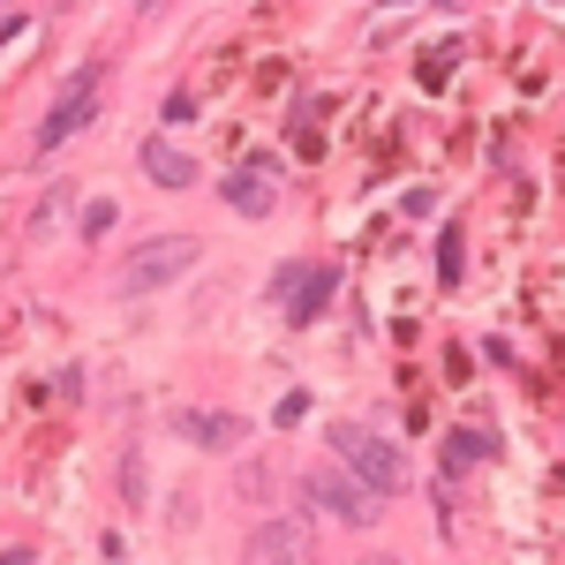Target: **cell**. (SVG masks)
<instances>
[{"instance_id":"6da1fadb","label":"cell","mask_w":565,"mask_h":565,"mask_svg":"<svg viewBox=\"0 0 565 565\" xmlns=\"http://www.w3.org/2000/svg\"><path fill=\"white\" fill-rule=\"evenodd\" d=\"M332 452H340V468H348L354 482H370L377 498H399V490H415V476H407V452L392 445V437H377L370 423H332Z\"/></svg>"},{"instance_id":"7a4b0ae2","label":"cell","mask_w":565,"mask_h":565,"mask_svg":"<svg viewBox=\"0 0 565 565\" xmlns=\"http://www.w3.org/2000/svg\"><path fill=\"white\" fill-rule=\"evenodd\" d=\"M98 90H106V61H84L68 84H61V98H53V114L39 121V151H61L68 136H84L90 121H98Z\"/></svg>"},{"instance_id":"3957f363","label":"cell","mask_w":565,"mask_h":565,"mask_svg":"<svg viewBox=\"0 0 565 565\" xmlns=\"http://www.w3.org/2000/svg\"><path fill=\"white\" fill-rule=\"evenodd\" d=\"M196 264V242L189 234H151V242H136L129 264H121V295H159V287H174L181 271Z\"/></svg>"},{"instance_id":"277c9868","label":"cell","mask_w":565,"mask_h":565,"mask_svg":"<svg viewBox=\"0 0 565 565\" xmlns=\"http://www.w3.org/2000/svg\"><path fill=\"white\" fill-rule=\"evenodd\" d=\"M332 287H340V264H279V271H271V302L287 309V324L324 317Z\"/></svg>"},{"instance_id":"5b68a950","label":"cell","mask_w":565,"mask_h":565,"mask_svg":"<svg viewBox=\"0 0 565 565\" xmlns=\"http://www.w3.org/2000/svg\"><path fill=\"white\" fill-rule=\"evenodd\" d=\"M302 498H309V505H324L332 521H348V527H370V521H377V490H370V482H354L348 468H309V476H302Z\"/></svg>"},{"instance_id":"8992f818","label":"cell","mask_w":565,"mask_h":565,"mask_svg":"<svg viewBox=\"0 0 565 565\" xmlns=\"http://www.w3.org/2000/svg\"><path fill=\"white\" fill-rule=\"evenodd\" d=\"M218 196H226V212H242V218H271V204H279V189H271V167H264V159L234 167V174L218 181Z\"/></svg>"},{"instance_id":"52a82bcc","label":"cell","mask_w":565,"mask_h":565,"mask_svg":"<svg viewBox=\"0 0 565 565\" xmlns=\"http://www.w3.org/2000/svg\"><path fill=\"white\" fill-rule=\"evenodd\" d=\"M136 167H143V174L159 181V189H189V181H196V159L181 151L174 136H151V143L136 151Z\"/></svg>"},{"instance_id":"ba28073f","label":"cell","mask_w":565,"mask_h":565,"mask_svg":"<svg viewBox=\"0 0 565 565\" xmlns=\"http://www.w3.org/2000/svg\"><path fill=\"white\" fill-rule=\"evenodd\" d=\"M309 551V521H271L242 543V558H302Z\"/></svg>"},{"instance_id":"9c48e42d","label":"cell","mask_w":565,"mask_h":565,"mask_svg":"<svg viewBox=\"0 0 565 565\" xmlns=\"http://www.w3.org/2000/svg\"><path fill=\"white\" fill-rule=\"evenodd\" d=\"M181 437H196L204 452H234V445H242V415H226V407H204V415H181Z\"/></svg>"},{"instance_id":"30bf717a","label":"cell","mask_w":565,"mask_h":565,"mask_svg":"<svg viewBox=\"0 0 565 565\" xmlns=\"http://www.w3.org/2000/svg\"><path fill=\"white\" fill-rule=\"evenodd\" d=\"M498 452H505L498 430H452L445 437V476H460V468H476V460H498Z\"/></svg>"},{"instance_id":"8fae6325","label":"cell","mask_w":565,"mask_h":565,"mask_svg":"<svg viewBox=\"0 0 565 565\" xmlns=\"http://www.w3.org/2000/svg\"><path fill=\"white\" fill-rule=\"evenodd\" d=\"M460 271H468V234H460V226H445V234H437V279H445V287H460Z\"/></svg>"},{"instance_id":"7c38bea8","label":"cell","mask_w":565,"mask_h":565,"mask_svg":"<svg viewBox=\"0 0 565 565\" xmlns=\"http://www.w3.org/2000/svg\"><path fill=\"white\" fill-rule=\"evenodd\" d=\"M452 61H460V45H437L430 61H415V84H423V90H437L445 76H452Z\"/></svg>"},{"instance_id":"4fadbf2b","label":"cell","mask_w":565,"mask_h":565,"mask_svg":"<svg viewBox=\"0 0 565 565\" xmlns=\"http://www.w3.org/2000/svg\"><path fill=\"white\" fill-rule=\"evenodd\" d=\"M114 234V204L98 196V204H84V242H106Z\"/></svg>"},{"instance_id":"5bb4252c","label":"cell","mask_w":565,"mask_h":565,"mask_svg":"<svg viewBox=\"0 0 565 565\" xmlns=\"http://www.w3.org/2000/svg\"><path fill=\"white\" fill-rule=\"evenodd\" d=\"M309 415V392H287V399H279V415H271V423H279V430H295V423H302Z\"/></svg>"},{"instance_id":"9a60e30c","label":"cell","mask_w":565,"mask_h":565,"mask_svg":"<svg viewBox=\"0 0 565 565\" xmlns=\"http://www.w3.org/2000/svg\"><path fill=\"white\" fill-rule=\"evenodd\" d=\"M159 121H167V129H181V121H196V98H189V90H174V98H167V114H159Z\"/></svg>"},{"instance_id":"2e32d148","label":"cell","mask_w":565,"mask_h":565,"mask_svg":"<svg viewBox=\"0 0 565 565\" xmlns=\"http://www.w3.org/2000/svg\"><path fill=\"white\" fill-rule=\"evenodd\" d=\"M445 377H452V385H468V377H476V362H468V348H445Z\"/></svg>"},{"instance_id":"e0dca14e","label":"cell","mask_w":565,"mask_h":565,"mask_svg":"<svg viewBox=\"0 0 565 565\" xmlns=\"http://www.w3.org/2000/svg\"><path fill=\"white\" fill-rule=\"evenodd\" d=\"M136 8H143V15H159V8H174V0H136Z\"/></svg>"},{"instance_id":"ac0fdd59","label":"cell","mask_w":565,"mask_h":565,"mask_svg":"<svg viewBox=\"0 0 565 565\" xmlns=\"http://www.w3.org/2000/svg\"><path fill=\"white\" fill-rule=\"evenodd\" d=\"M430 8H468V0H430Z\"/></svg>"},{"instance_id":"d6986e66","label":"cell","mask_w":565,"mask_h":565,"mask_svg":"<svg viewBox=\"0 0 565 565\" xmlns=\"http://www.w3.org/2000/svg\"><path fill=\"white\" fill-rule=\"evenodd\" d=\"M385 8H399V0H385Z\"/></svg>"}]
</instances>
